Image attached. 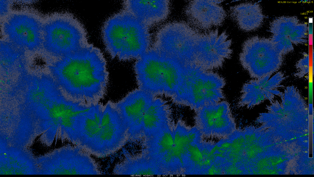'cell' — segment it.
I'll list each match as a JSON object with an SVG mask.
<instances>
[{
	"label": "cell",
	"instance_id": "13",
	"mask_svg": "<svg viewBox=\"0 0 314 177\" xmlns=\"http://www.w3.org/2000/svg\"><path fill=\"white\" fill-rule=\"evenodd\" d=\"M220 0H194L186 8L185 14L191 25L202 31L211 30L224 23L226 13Z\"/></svg>",
	"mask_w": 314,
	"mask_h": 177
},
{
	"label": "cell",
	"instance_id": "8",
	"mask_svg": "<svg viewBox=\"0 0 314 177\" xmlns=\"http://www.w3.org/2000/svg\"><path fill=\"white\" fill-rule=\"evenodd\" d=\"M156 96L138 88L130 92L114 105L127 128L129 140L136 141L142 137L144 113Z\"/></svg>",
	"mask_w": 314,
	"mask_h": 177
},
{
	"label": "cell",
	"instance_id": "18",
	"mask_svg": "<svg viewBox=\"0 0 314 177\" xmlns=\"http://www.w3.org/2000/svg\"><path fill=\"white\" fill-rule=\"evenodd\" d=\"M103 109V107L99 104H92L83 118L81 131L77 146L90 154L93 148L100 125Z\"/></svg>",
	"mask_w": 314,
	"mask_h": 177
},
{
	"label": "cell",
	"instance_id": "12",
	"mask_svg": "<svg viewBox=\"0 0 314 177\" xmlns=\"http://www.w3.org/2000/svg\"><path fill=\"white\" fill-rule=\"evenodd\" d=\"M202 135L196 126L191 127L181 120L175 124L174 143L171 151L163 160L167 175H183L184 159L190 144Z\"/></svg>",
	"mask_w": 314,
	"mask_h": 177
},
{
	"label": "cell",
	"instance_id": "20",
	"mask_svg": "<svg viewBox=\"0 0 314 177\" xmlns=\"http://www.w3.org/2000/svg\"><path fill=\"white\" fill-rule=\"evenodd\" d=\"M254 5L242 3L231 7L229 14L232 19L241 30L250 31L255 27Z\"/></svg>",
	"mask_w": 314,
	"mask_h": 177
},
{
	"label": "cell",
	"instance_id": "9",
	"mask_svg": "<svg viewBox=\"0 0 314 177\" xmlns=\"http://www.w3.org/2000/svg\"><path fill=\"white\" fill-rule=\"evenodd\" d=\"M4 27L9 41L24 50L35 51L43 46V26L31 16L14 15L6 22Z\"/></svg>",
	"mask_w": 314,
	"mask_h": 177
},
{
	"label": "cell",
	"instance_id": "10",
	"mask_svg": "<svg viewBox=\"0 0 314 177\" xmlns=\"http://www.w3.org/2000/svg\"><path fill=\"white\" fill-rule=\"evenodd\" d=\"M164 56L151 49L137 59L134 70L138 88L155 96L163 95Z\"/></svg>",
	"mask_w": 314,
	"mask_h": 177
},
{
	"label": "cell",
	"instance_id": "22",
	"mask_svg": "<svg viewBox=\"0 0 314 177\" xmlns=\"http://www.w3.org/2000/svg\"><path fill=\"white\" fill-rule=\"evenodd\" d=\"M0 1L1 14L3 15L7 11L8 5L7 3L4 1Z\"/></svg>",
	"mask_w": 314,
	"mask_h": 177
},
{
	"label": "cell",
	"instance_id": "16",
	"mask_svg": "<svg viewBox=\"0 0 314 177\" xmlns=\"http://www.w3.org/2000/svg\"><path fill=\"white\" fill-rule=\"evenodd\" d=\"M174 128L175 124L173 122L144 140V148L141 154L156 163L162 168V163L173 146Z\"/></svg>",
	"mask_w": 314,
	"mask_h": 177
},
{
	"label": "cell",
	"instance_id": "14",
	"mask_svg": "<svg viewBox=\"0 0 314 177\" xmlns=\"http://www.w3.org/2000/svg\"><path fill=\"white\" fill-rule=\"evenodd\" d=\"M123 6V10L148 27L166 20L171 8L168 0H126Z\"/></svg>",
	"mask_w": 314,
	"mask_h": 177
},
{
	"label": "cell",
	"instance_id": "15",
	"mask_svg": "<svg viewBox=\"0 0 314 177\" xmlns=\"http://www.w3.org/2000/svg\"><path fill=\"white\" fill-rule=\"evenodd\" d=\"M171 110L167 101L155 97L147 108L143 122L142 137L147 139L173 122Z\"/></svg>",
	"mask_w": 314,
	"mask_h": 177
},
{
	"label": "cell",
	"instance_id": "3",
	"mask_svg": "<svg viewBox=\"0 0 314 177\" xmlns=\"http://www.w3.org/2000/svg\"><path fill=\"white\" fill-rule=\"evenodd\" d=\"M210 48L209 37L184 22L167 23L157 32L152 48L182 64H196L205 56Z\"/></svg>",
	"mask_w": 314,
	"mask_h": 177
},
{
	"label": "cell",
	"instance_id": "2",
	"mask_svg": "<svg viewBox=\"0 0 314 177\" xmlns=\"http://www.w3.org/2000/svg\"><path fill=\"white\" fill-rule=\"evenodd\" d=\"M102 35L107 52L121 61L136 60L151 49L149 27L123 9L105 22Z\"/></svg>",
	"mask_w": 314,
	"mask_h": 177
},
{
	"label": "cell",
	"instance_id": "5",
	"mask_svg": "<svg viewBox=\"0 0 314 177\" xmlns=\"http://www.w3.org/2000/svg\"><path fill=\"white\" fill-rule=\"evenodd\" d=\"M43 46L48 53L61 57L82 50L90 44L80 21L71 15L43 26Z\"/></svg>",
	"mask_w": 314,
	"mask_h": 177
},
{
	"label": "cell",
	"instance_id": "21",
	"mask_svg": "<svg viewBox=\"0 0 314 177\" xmlns=\"http://www.w3.org/2000/svg\"><path fill=\"white\" fill-rule=\"evenodd\" d=\"M298 63L297 67V72L295 75L299 78H302L305 76L308 72V61L307 58L301 60Z\"/></svg>",
	"mask_w": 314,
	"mask_h": 177
},
{
	"label": "cell",
	"instance_id": "4",
	"mask_svg": "<svg viewBox=\"0 0 314 177\" xmlns=\"http://www.w3.org/2000/svg\"><path fill=\"white\" fill-rule=\"evenodd\" d=\"M224 79L213 70L193 64H183L180 82L174 96L175 103L189 107L195 112L203 107L225 98Z\"/></svg>",
	"mask_w": 314,
	"mask_h": 177
},
{
	"label": "cell",
	"instance_id": "19",
	"mask_svg": "<svg viewBox=\"0 0 314 177\" xmlns=\"http://www.w3.org/2000/svg\"><path fill=\"white\" fill-rule=\"evenodd\" d=\"M183 64L165 56L163 71V94L172 98L178 89L182 70Z\"/></svg>",
	"mask_w": 314,
	"mask_h": 177
},
{
	"label": "cell",
	"instance_id": "6",
	"mask_svg": "<svg viewBox=\"0 0 314 177\" xmlns=\"http://www.w3.org/2000/svg\"><path fill=\"white\" fill-rule=\"evenodd\" d=\"M128 140V129L120 114L114 105L108 104L103 108L91 155L108 157L120 150Z\"/></svg>",
	"mask_w": 314,
	"mask_h": 177
},
{
	"label": "cell",
	"instance_id": "17",
	"mask_svg": "<svg viewBox=\"0 0 314 177\" xmlns=\"http://www.w3.org/2000/svg\"><path fill=\"white\" fill-rule=\"evenodd\" d=\"M125 157L117 164L113 171L115 175H165L162 168L154 161L140 154L133 156L125 154Z\"/></svg>",
	"mask_w": 314,
	"mask_h": 177
},
{
	"label": "cell",
	"instance_id": "1",
	"mask_svg": "<svg viewBox=\"0 0 314 177\" xmlns=\"http://www.w3.org/2000/svg\"><path fill=\"white\" fill-rule=\"evenodd\" d=\"M52 69L73 100L91 104L104 95L108 79L106 62L93 45L62 57Z\"/></svg>",
	"mask_w": 314,
	"mask_h": 177
},
{
	"label": "cell",
	"instance_id": "7",
	"mask_svg": "<svg viewBox=\"0 0 314 177\" xmlns=\"http://www.w3.org/2000/svg\"><path fill=\"white\" fill-rule=\"evenodd\" d=\"M195 112V126L203 136L225 139L236 130L234 119L226 101L206 105Z\"/></svg>",
	"mask_w": 314,
	"mask_h": 177
},
{
	"label": "cell",
	"instance_id": "11",
	"mask_svg": "<svg viewBox=\"0 0 314 177\" xmlns=\"http://www.w3.org/2000/svg\"><path fill=\"white\" fill-rule=\"evenodd\" d=\"M285 78L283 73L279 72L272 77L266 76L246 82L242 88L239 105L249 108L266 100L271 103L276 96L281 97L283 92L278 89Z\"/></svg>",
	"mask_w": 314,
	"mask_h": 177
}]
</instances>
